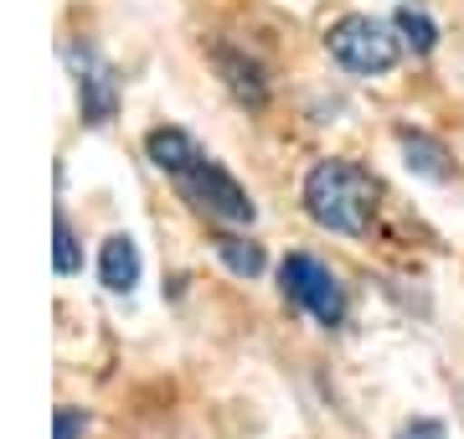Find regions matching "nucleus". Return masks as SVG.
<instances>
[{
  "label": "nucleus",
  "instance_id": "423d86ee",
  "mask_svg": "<svg viewBox=\"0 0 464 439\" xmlns=\"http://www.w3.org/2000/svg\"><path fill=\"white\" fill-rule=\"evenodd\" d=\"M145 155L155 171H166V176H176L181 181L186 171H197L207 155H201V145L186 130H176V124H166V130H150L145 135Z\"/></svg>",
  "mask_w": 464,
  "mask_h": 439
},
{
  "label": "nucleus",
  "instance_id": "f03ea898",
  "mask_svg": "<svg viewBox=\"0 0 464 439\" xmlns=\"http://www.w3.org/2000/svg\"><path fill=\"white\" fill-rule=\"evenodd\" d=\"M331 52H335V63L351 73H366V78H377V73H392L398 68V36H392V26L377 16H341L331 26Z\"/></svg>",
  "mask_w": 464,
  "mask_h": 439
},
{
  "label": "nucleus",
  "instance_id": "6e6552de",
  "mask_svg": "<svg viewBox=\"0 0 464 439\" xmlns=\"http://www.w3.org/2000/svg\"><path fill=\"white\" fill-rule=\"evenodd\" d=\"M217 68H222L227 88H232L243 103H264V99H268V83H264V68H258V63L237 57L232 47H222V52H217Z\"/></svg>",
  "mask_w": 464,
  "mask_h": 439
},
{
  "label": "nucleus",
  "instance_id": "9b49d317",
  "mask_svg": "<svg viewBox=\"0 0 464 439\" xmlns=\"http://www.w3.org/2000/svg\"><path fill=\"white\" fill-rule=\"evenodd\" d=\"M217 259H222L232 274H243V279L264 274V249L248 243V238H217Z\"/></svg>",
  "mask_w": 464,
  "mask_h": 439
},
{
  "label": "nucleus",
  "instance_id": "f257e3e1",
  "mask_svg": "<svg viewBox=\"0 0 464 439\" xmlns=\"http://www.w3.org/2000/svg\"><path fill=\"white\" fill-rule=\"evenodd\" d=\"M304 212L331 233L362 238L377 212V181L356 161H320L304 176Z\"/></svg>",
  "mask_w": 464,
  "mask_h": 439
},
{
  "label": "nucleus",
  "instance_id": "1a4fd4ad",
  "mask_svg": "<svg viewBox=\"0 0 464 439\" xmlns=\"http://www.w3.org/2000/svg\"><path fill=\"white\" fill-rule=\"evenodd\" d=\"M398 145H402V155H408V171L429 176V181H444V176H449V155H444V145H439V140L418 135V130H402Z\"/></svg>",
  "mask_w": 464,
  "mask_h": 439
},
{
  "label": "nucleus",
  "instance_id": "ddd939ff",
  "mask_svg": "<svg viewBox=\"0 0 464 439\" xmlns=\"http://www.w3.org/2000/svg\"><path fill=\"white\" fill-rule=\"evenodd\" d=\"M88 419H83V408H57V439H83Z\"/></svg>",
  "mask_w": 464,
  "mask_h": 439
},
{
  "label": "nucleus",
  "instance_id": "4468645a",
  "mask_svg": "<svg viewBox=\"0 0 464 439\" xmlns=\"http://www.w3.org/2000/svg\"><path fill=\"white\" fill-rule=\"evenodd\" d=\"M398 439H449V434H444V424L439 419H408L398 429Z\"/></svg>",
  "mask_w": 464,
  "mask_h": 439
},
{
  "label": "nucleus",
  "instance_id": "9d476101",
  "mask_svg": "<svg viewBox=\"0 0 464 439\" xmlns=\"http://www.w3.org/2000/svg\"><path fill=\"white\" fill-rule=\"evenodd\" d=\"M392 32H398L413 52H433V47H439V26H433V16L423 11V5H398Z\"/></svg>",
  "mask_w": 464,
  "mask_h": 439
},
{
  "label": "nucleus",
  "instance_id": "0eeeda50",
  "mask_svg": "<svg viewBox=\"0 0 464 439\" xmlns=\"http://www.w3.org/2000/svg\"><path fill=\"white\" fill-rule=\"evenodd\" d=\"M99 279H103V289H114V295H130V289L140 285V243H134L130 233H114L103 243Z\"/></svg>",
  "mask_w": 464,
  "mask_h": 439
},
{
  "label": "nucleus",
  "instance_id": "39448f33",
  "mask_svg": "<svg viewBox=\"0 0 464 439\" xmlns=\"http://www.w3.org/2000/svg\"><path fill=\"white\" fill-rule=\"evenodd\" d=\"M72 68H78V99H83V119L88 124H109L119 109V83L114 73L103 68V57L93 47H72Z\"/></svg>",
  "mask_w": 464,
  "mask_h": 439
},
{
  "label": "nucleus",
  "instance_id": "f8f14e48",
  "mask_svg": "<svg viewBox=\"0 0 464 439\" xmlns=\"http://www.w3.org/2000/svg\"><path fill=\"white\" fill-rule=\"evenodd\" d=\"M52 233H57V249H52V264H57V274H78V269H83V254H78V238H72V222H67V212H57Z\"/></svg>",
  "mask_w": 464,
  "mask_h": 439
},
{
  "label": "nucleus",
  "instance_id": "7ed1b4c3",
  "mask_svg": "<svg viewBox=\"0 0 464 439\" xmlns=\"http://www.w3.org/2000/svg\"><path fill=\"white\" fill-rule=\"evenodd\" d=\"M279 285H284V295H289L295 305H304L320 326H341L346 321V289H341V279H335L320 259L289 254L279 264Z\"/></svg>",
  "mask_w": 464,
  "mask_h": 439
},
{
  "label": "nucleus",
  "instance_id": "20e7f679",
  "mask_svg": "<svg viewBox=\"0 0 464 439\" xmlns=\"http://www.w3.org/2000/svg\"><path fill=\"white\" fill-rule=\"evenodd\" d=\"M176 186L186 191V202L197 207V212H207V218H217V222H232V228H243V222L258 218L253 197H248V191H243L237 181H232L227 171L217 166L212 155H207L197 171H186Z\"/></svg>",
  "mask_w": 464,
  "mask_h": 439
}]
</instances>
